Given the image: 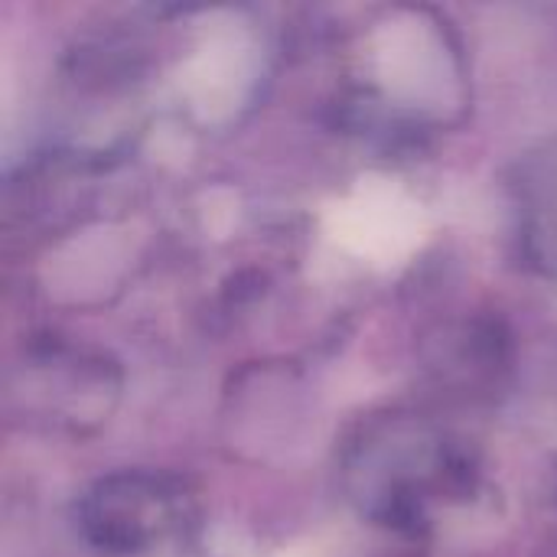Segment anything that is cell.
Listing matches in <instances>:
<instances>
[{"instance_id":"1","label":"cell","mask_w":557,"mask_h":557,"mask_svg":"<svg viewBox=\"0 0 557 557\" xmlns=\"http://www.w3.org/2000/svg\"><path fill=\"white\" fill-rule=\"evenodd\" d=\"M346 473L362 509L405 535L428 525L434 499H467L480 486L476 454L421 414L372 418L346 447Z\"/></svg>"},{"instance_id":"2","label":"cell","mask_w":557,"mask_h":557,"mask_svg":"<svg viewBox=\"0 0 557 557\" xmlns=\"http://www.w3.org/2000/svg\"><path fill=\"white\" fill-rule=\"evenodd\" d=\"M193 499L173 476L117 470L85 490L75 509L82 539L108 555H144L186 529Z\"/></svg>"}]
</instances>
